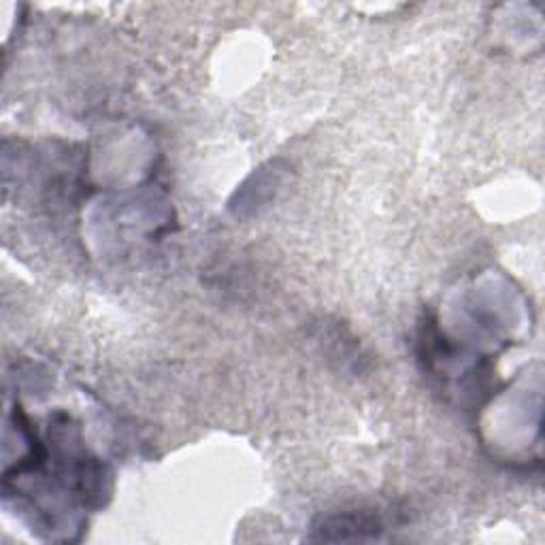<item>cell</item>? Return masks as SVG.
Here are the masks:
<instances>
[{
  "label": "cell",
  "mask_w": 545,
  "mask_h": 545,
  "mask_svg": "<svg viewBox=\"0 0 545 545\" xmlns=\"http://www.w3.org/2000/svg\"><path fill=\"white\" fill-rule=\"evenodd\" d=\"M322 531V539H365L367 535H373L377 537V533L382 531V524H379L377 518L373 516H367L362 514V511H358V514H348V516H341V518H330L326 520L324 528H320Z\"/></svg>",
  "instance_id": "obj_1"
}]
</instances>
